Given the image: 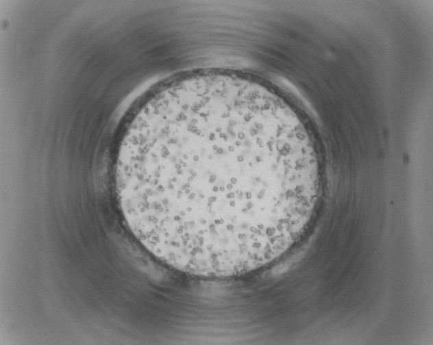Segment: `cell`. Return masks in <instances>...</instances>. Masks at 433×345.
<instances>
[{"instance_id": "obj_1", "label": "cell", "mask_w": 433, "mask_h": 345, "mask_svg": "<svg viewBox=\"0 0 433 345\" xmlns=\"http://www.w3.org/2000/svg\"><path fill=\"white\" fill-rule=\"evenodd\" d=\"M116 190L140 244L197 277L255 270L286 250L317 199V159L299 119L264 86L225 74L157 93L119 148Z\"/></svg>"}]
</instances>
